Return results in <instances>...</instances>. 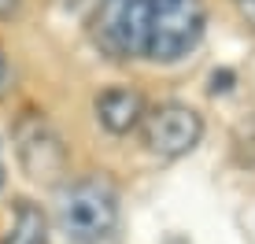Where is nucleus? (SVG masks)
<instances>
[{
    "label": "nucleus",
    "instance_id": "nucleus-1",
    "mask_svg": "<svg viewBox=\"0 0 255 244\" xmlns=\"http://www.w3.org/2000/svg\"><path fill=\"white\" fill-rule=\"evenodd\" d=\"M59 233L70 244H104L119 230V193L108 178L70 181L56 204Z\"/></svg>",
    "mask_w": 255,
    "mask_h": 244
},
{
    "label": "nucleus",
    "instance_id": "nucleus-2",
    "mask_svg": "<svg viewBox=\"0 0 255 244\" xmlns=\"http://www.w3.org/2000/svg\"><path fill=\"white\" fill-rule=\"evenodd\" d=\"M207 26L204 0H148V52L144 56L174 63L200 45Z\"/></svg>",
    "mask_w": 255,
    "mask_h": 244
},
{
    "label": "nucleus",
    "instance_id": "nucleus-9",
    "mask_svg": "<svg viewBox=\"0 0 255 244\" xmlns=\"http://www.w3.org/2000/svg\"><path fill=\"white\" fill-rule=\"evenodd\" d=\"M241 11L248 19V26H255V0H241Z\"/></svg>",
    "mask_w": 255,
    "mask_h": 244
},
{
    "label": "nucleus",
    "instance_id": "nucleus-8",
    "mask_svg": "<svg viewBox=\"0 0 255 244\" xmlns=\"http://www.w3.org/2000/svg\"><path fill=\"white\" fill-rule=\"evenodd\" d=\"M19 4L22 0H0V19H11V15L19 11Z\"/></svg>",
    "mask_w": 255,
    "mask_h": 244
},
{
    "label": "nucleus",
    "instance_id": "nucleus-6",
    "mask_svg": "<svg viewBox=\"0 0 255 244\" xmlns=\"http://www.w3.org/2000/svg\"><path fill=\"white\" fill-rule=\"evenodd\" d=\"M144 111H148L144 97H140L137 89H129V85H115V89H104L100 97H96V119L115 137L137 129L140 119H144Z\"/></svg>",
    "mask_w": 255,
    "mask_h": 244
},
{
    "label": "nucleus",
    "instance_id": "nucleus-3",
    "mask_svg": "<svg viewBox=\"0 0 255 244\" xmlns=\"http://www.w3.org/2000/svg\"><path fill=\"white\" fill-rule=\"evenodd\" d=\"M93 41L111 59H137L148 52V0H100L93 15Z\"/></svg>",
    "mask_w": 255,
    "mask_h": 244
},
{
    "label": "nucleus",
    "instance_id": "nucleus-10",
    "mask_svg": "<svg viewBox=\"0 0 255 244\" xmlns=\"http://www.w3.org/2000/svg\"><path fill=\"white\" fill-rule=\"evenodd\" d=\"M4 85H7V59H4V52H0V93H4Z\"/></svg>",
    "mask_w": 255,
    "mask_h": 244
},
{
    "label": "nucleus",
    "instance_id": "nucleus-5",
    "mask_svg": "<svg viewBox=\"0 0 255 244\" xmlns=\"http://www.w3.org/2000/svg\"><path fill=\"white\" fill-rule=\"evenodd\" d=\"M15 152H19L22 170L30 174L33 181H56L59 174L67 170V148L63 137L52 129L48 119L41 115H22L19 126H15Z\"/></svg>",
    "mask_w": 255,
    "mask_h": 244
},
{
    "label": "nucleus",
    "instance_id": "nucleus-7",
    "mask_svg": "<svg viewBox=\"0 0 255 244\" xmlns=\"http://www.w3.org/2000/svg\"><path fill=\"white\" fill-rule=\"evenodd\" d=\"M0 244H48V219L37 204L19 200L11 215V226L0 233Z\"/></svg>",
    "mask_w": 255,
    "mask_h": 244
},
{
    "label": "nucleus",
    "instance_id": "nucleus-11",
    "mask_svg": "<svg viewBox=\"0 0 255 244\" xmlns=\"http://www.w3.org/2000/svg\"><path fill=\"white\" fill-rule=\"evenodd\" d=\"M0 185H4V159H0Z\"/></svg>",
    "mask_w": 255,
    "mask_h": 244
},
{
    "label": "nucleus",
    "instance_id": "nucleus-4",
    "mask_svg": "<svg viewBox=\"0 0 255 244\" xmlns=\"http://www.w3.org/2000/svg\"><path fill=\"white\" fill-rule=\"evenodd\" d=\"M140 137H144V148L152 155H163V159H178V155H189L192 148L204 137V119L200 111H192L189 104L166 100L155 104V108L144 111L140 119Z\"/></svg>",
    "mask_w": 255,
    "mask_h": 244
}]
</instances>
